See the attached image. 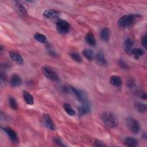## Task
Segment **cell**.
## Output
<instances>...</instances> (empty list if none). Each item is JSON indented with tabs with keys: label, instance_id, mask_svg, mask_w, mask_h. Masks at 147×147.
<instances>
[{
	"label": "cell",
	"instance_id": "1",
	"mask_svg": "<svg viewBox=\"0 0 147 147\" xmlns=\"http://www.w3.org/2000/svg\"><path fill=\"white\" fill-rule=\"evenodd\" d=\"M103 123L109 128H114L118 125V119L116 115L109 111H103L100 115Z\"/></svg>",
	"mask_w": 147,
	"mask_h": 147
},
{
	"label": "cell",
	"instance_id": "2",
	"mask_svg": "<svg viewBox=\"0 0 147 147\" xmlns=\"http://www.w3.org/2000/svg\"><path fill=\"white\" fill-rule=\"evenodd\" d=\"M138 17L137 14H130L123 16L118 20V25L123 28H129L133 25L136 18Z\"/></svg>",
	"mask_w": 147,
	"mask_h": 147
},
{
	"label": "cell",
	"instance_id": "3",
	"mask_svg": "<svg viewBox=\"0 0 147 147\" xmlns=\"http://www.w3.org/2000/svg\"><path fill=\"white\" fill-rule=\"evenodd\" d=\"M125 123L127 128L133 133L137 134L140 131V124L136 119L129 117L126 118Z\"/></svg>",
	"mask_w": 147,
	"mask_h": 147
},
{
	"label": "cell",
	"instance_id": "4",
	"mask_svg": "<svg viewBox=\"0 0 147 147\" xmlns=\"http://www.w3.org/2000/svg\"><path fill=\"white\" fill-rule=\"evenodd\" d=\"M41 70L44 75L48 79L53 82L59 81V78L57 74L54 69H53L51 67L48 66H44L42 67Z\"/></svg>",
	"mask_w": 147,
	"mask_h": 147
},
{
	"label": "cell",
	"instance_id": "5",
	"mask_svg": "<svg viewBox=\"0 0 147 147\" xmlns=\"http://www.w3.org/2000/svg\"><path fill=\"white\" fill-rule=\"evenodd\" d=\"M70 90L73 94L75 96L78 100H79L81 103H88L87 96L84 91L79 88L72 86L70 87Z\"/></svg>",
	"mask_w": 147,
	"mask_h": 147
},
{
	"label": "cell",
	"instance_id": "6",
	"mask_svg": "<svg viewBox=\"0 0 147 147\" xmlns=\"http://www.w3.org/2000/svg\"><path fill=\"white\" fill-rule=\"evenodd\" d=\"M2 129L4 131V132H5V133L7 134V136L9 138L10 140L13 144H17L19 143L18 137L17 136L16 132L14 130H13L11 127L5 126V127H2Z\"/></svg>",
	"mask_w": 147,
	"mask_h": 147
},
{
	"label": "cell",
	"instance_id": "7",
	"mask_svg": "<svg viewBox=\"0 0 147 147\" xmlns=\"http://www.w3.org/2000/svg\"><path fill=\"white\" fill-rule=\"evenodd\" d=\"M70 29V25L65 20H62L59 21L56 24L57 30L61 34H65L69 32Z\"/></svg>",
	"mask_w": 147,
	"mask_h": 147
},
{
	"label": "cell",
	"instance_id": "8",
	"mask_svg": "<svg viewBox=\"0 0 147 147\" xmlns=\"http://www.w3.org/2000/svg\"><path fill=\"white\" fill-rule=\"evenodd\" d=\"M42 121L44 125L49 130H54L55 126L51 117L47 114H44L42 117Z\"/></svg>",
	"mask_w": 147,
	"mask_h": 147
},
{
	"label": "cell",
	"instance_id": "9",
	"mask_svg": "<svg viewBox=\"0 0 147 147\" xmlns=\"http://www.w3.org/2000/svg\"><path fill=\"white\" fill-rule=\"evenodd\" d=\"M96 62L101 66H107L108 65L107 61L105 57L104 53L102 51H98L95 55V58Z\"/></svg>",
	"mask_w": 147,
	"mask_h": 147
},
{
	"label": "cell",
	"instance_id": "10",
	"mask_svg": "<svg viewBox=\"0 0 147 147\" xmlns=\"http://www.w3.org/2000/svg\"><path fill=\"white\" fill-rule=\"evenodd\" d=\"M16 9L18 14L22 18H26L28 16V13L25 7L19 1H15Z\"/></svg>",
	"mask_w": 147,
	"mask_h": 147
},
{
	"label": "cell",
	"instance_id": "11",
	"mask_svg": "<svg viewBox=\"0 0 147 147\" xmlns=\"http://www.w3.org/2000/svg\"><path fill=\"white\" fill-rule=\"evenodd\" d=\"M9 83L10 86L13 87L20 86L22 84L21 77L17 74H13L10 76Z\"/></svg>",
	"mask_w": 147,
	"mask_h": 147
},
{
	"label": "cell",
	"instance_id": "12",
	"mask_svg": "<svg viewBox=\"0 0 147 147\" xmlns=\"http://www.w3.org/2000/svg\"><path fill=\"white\" fill-rule=\"evenodd\" d=\"M134 45L133 40L129 37L125 38L123 42V47L125 52L130 54L131 53V51L132 50V47Z\"/></svg>",
	"mask_w": 147,
	"mask_h": 147
},
{
	"label": "cell",
	"instance_id": "13",
	"mask_svg": "<svg viewBox=\"0 0 147 147\" xmlns=\"http://www.w3.org/2000/svg\"><path fill=\"white\" fill-rule=\"evenodd\" d=\"M123 144L127 146H137L138 145V140L133 137H126L123 140Z\"/></svg>",
	"mask_w": 147,
	"mask_h": 147
},
{
	"label": "cell",
	"instance_id": "14",
	"mask_svg": "<svg viewBox=\"0 0 147 147\" xmlns=\"http://www.w3.org/2000/svg\"><path fill=\"white\" fill-rule=\"evenodd\" d=\"M9 54L10 57L16 63L21 65L24 64V59L21 56V55L18 52H16L15 51H10Z\"/></svg>",
	"mask_w": 147,
	"mask_h": 147
},
{
	"label": "cell",
	"instance_id": "15",
	"mask_svg": "<svg viewBox=\"0 0 147 147\" xmlns=\"http://www.w3.org/2000/svg\"><path fill=\"white\" fill-rule=\"evenodd\" d=\"M78 110L80 115L88 114L90 111V107L88 103H82V105L78 107Z\"/></svg>",
	"mask_w": 147,
	"mask_h": 147
},
{
	"label": "cell",
	"instance_id": "16",
	"mask_svg": "<svg viewBox=\"0 0 147 147\" xmlns=\"http://www.w3.org/2000/svg\"><path fill=\"white\" fill-rule=\"evenodd\" d=\"M110 30L108 28H103L100 32V37L105 42H107L110 39Z\"/></svg>",
	"mask_w": 147,
	"mask_h": 147
},
{
	"label": "cell",
	"instance_id": "17",
	"mask_svg": "<svg viewBox=\"0 0 147 147\" xmlns=\"http://www.w3.org/2000/svg\"><path fill=\"white\" fill-rule=\"evenodd\" d=\"M109 82L111 84L115 87H120L122 84L121 78L117 75H113L110 78Z\"/></svg>",
	"mask_w": 147,
	"mask_h": 147
},
{
	"label": "cell",
	"instance_id": "18",
	"mask_svg": "<svg viewBox=\"0 0 147 147\" xmlns=\"http://www.w3.org/2000/svg\"><path fill=\"white\" fill-rule=\"evenodd\" d=\"M82 54L85 57V58L89 61H92L95 58V54L94 51L89 48L84 49L82 51Z\"/></svg>",
	"mask_w": 147,
	"mask_h": 147
},
{
	"label": "cell",
	"instance_id": "19",
	"mask_svg": "<svg viewBox=\"0 0 147 147\" xmlns=\"http://www.w3.org/2000/svg\"><path fill=\"white\" fill-rule=\"evenodd\" d=\"M85 40L87 44L91 46H95L96 45V40L92 32H88L86 34L85 36Z\"/></svg>",
	"mask_w": 147,
	"mask_h": 147
},
{
	"label": "cell",
	"instance_id": "20",
	"mask_svg": "<svg viewBox=\"0 0 147 147\" xmlns=\"http://www.w3.org/2000/svg\"><path fill=\"white\" fill-rule=\"evenodd\" d=\"M134 107L136 110L141 113H145L147 110L146 105L143 102H137L134 103Z\"/></svg>",
	"mask_w": 147,
	"mask_h": 147
},
{
	"label": "cell",
	"instance_id": "21",
	"mask_svg": "<svg viewBox=\"0 0 147 147\" xmlns=\"http://www.w3.org/2000/svg\"><path fill=\"white\" fill-rule=\"evenodd\" d=\"M59 14V11L55 9H48L44 11L43 16L47 18H52L56 17Z\"/></svg>",
	"mask_w": 147,
	"mask_h": 147
},
{
	"label": "cell",
	"instance_id": "22",
	"mask_svg": "<svg viewBox=\"0 0 147 147\" xmlns=\"http://www.w3.org/2000/svg\"><path fill=\"white\" fill-rule=\"evenodd\" d=\"M22 94L24 100L27 104L30 105H32L34 104V98L29 92L26 91H24Z\"/></svg>",
	"mask_w": 147,
	"mask_h": 147
},
{
	"label": "cell",
	"instance_id": "23",
	"mask_svg": "<svg viewBox=\"0 0 147 147\" xmlns=\"http://www.w3.org/2000/svg\"><path fill=\"white\" fill-rule=\"evenodd\" d=\"M63 109L70 116H74L76 114L75 111L72 108V107L68 103H64L63 104Z\"/></svg>",
	"mask_w": 147,
	"mask_h": 147
},
{
	"label": "cell",
	"instance_id": "24",
	"mask_svg": "<svg viewBox=\"0 0 147 147\" xmlns=\"http://www.w3.org/2000/svg\"><path fill=\"white\" fill-rule=\"evenodd\" d=\"M34 38L40 43H45L47 41L45 36L39 33H36L34 34Z\"/></svg>",
	"mask_w": 147,
	"mask_h": 147
},
{
	"label": "cell",
	"instance_id": "25",
	"mask_svg": "<svg viewBox=\"0 0 147 147\" xmlns=\"http://www.w3.org/2000/svg\"><path fill=\"white\" fill-rule=\"evenodd\" d=\"M131 53L133 54L136 58H138L140 56H142L144 54V51L141 48H133L131 51Z\"/></svg>",
	"mask_w": 147,
	"mask_h": 147
},
{
	"label": "cell",
	"instance_id": "26",
	"mask_svg": "<svg viewBox=\"0 0 147 147\" xmlns=\"http://www.w3.org/2000/svg\"><path fill=\"white\" fill-rule=\"evenodd\" d=\"M127 87L130 90H133L136 87V83L133 78H128L126 82Z\"/></svg>",
	"mask_w": 147,
	"mask_h": 147
},
{
	"label": "cell",
	"instance_id": "27",
	"mask_svg": "<svg viewBox=\"0 0 147 147\" xmlns=\"http://www.w3.org/2000/svg\"><path fill=\"white\" fill-rule=\"evenodd\" d=\"M9 102L10 107L14 109V110H17L18 109V104L16 100V99L13 97H10L9 99Z\"/></svg>",
	"mask_w": 147,
	"mask_h": 147
},
{
	"label": "cell",
	"instance_id": "28",
	"mask_svg": "<svg viewBox=\"0 0 147 147\" xmlns=\"http://www.w3.org/2000/svg\"><path fill=\"white\" fill-rule=\"evenodd\" d=\"M70 56L72 60H74V61H75L76 62H81L82 61L81 56L79 55V54H78L76 52H71L70 53Z\"/></svg>",
	"mask_w": 147,
	"mask_h": 147
},
{
	"label": "cell",
	"instance_id": "29",
	"mask_svg": "<svg viewBox=\"0 0 147 147\" xmlns=\"http://www.w3.org/2000/svg\"><path fill=\"white\" fill-rule=\"evenodd\" d=\"M0 79H1V86L3 87L5 86V84H6L7 82V76L4 72H1V76H0Z\"/></svg>",
	"mask_w": 147,
	"mask_h": 147
},
{
	"label": "cell",
	"instance_id": "30",
	"mask_svg": "<svg viewBox=\"0 0 147 147\" xmlns=\"http://www.w3.org/2000/svg\"><path fill=\"white\" fill-rule=\"evenodd\" d=\"M53 141L55 144H57L59 146H65V145L63 144L62 141L58 137H54L53 138Z\"/></svg>",
	"mask_w": 147,
	"mask_h": 147
},
{
	"label": "cell",
	"instance_id": "31",
	"mask_svg": "<svg viewBox=\"0 0 147 147\" xmlns=\"http://www.w3.org/2000/svg\"><path fill=\"white\" fill-rule=\"evenodd\" d=\"M93 146H106V145L104 144L103 142L100 141V140H95L94 142V144H93Z\"/></svg>",
	"mask_w": 147,
	"mask_h": 147
},
{
	"label": "cell",
	"instance_id": "32",
	"mask_svg": "<svg viewBox=\"0 0 147 147\" xmlns=\"http://www.w3.org/2000/svg\"><path fill=\"white\" fill-rule=\"evenodd\" d=\"M141 44L143 46L144 48H146V45H147V39H146V35L144 34V36H142L141 39Z\"/></svg>",
	"mask_w": 147,
	"mask_h": 147
},
{
	"label": "cell",
	"instance_id": "33",
	"mask_svg": "<svg viewBox=\"0 0 147 147\" xmlns=\"http://www.w3.org/2000/svg\"><path fill=\"white\" fill-rule=\"evenodd\" d=\"M118 63H119V65L123 68H127V65H126V63L125 62V61H123V60L122 59H120L118 61Z\"/></svg>",
	"mask_w": 147,
	"mask_h": 147
},
{
	"label": "cell",
	"instance_id": "34",
	"mask_svg": "<svg viewBox=\"0 0 147 147\" xmlns=\"http://www.w3.org/2000/svg\"><path fill=\"white\" fill-rule=\"evenodd\" d=\"M1 51H3V47H2V45H1Z\"/></svg>",
	"mask_w": 147,
	"mask_h": 147
}]
</instances>
